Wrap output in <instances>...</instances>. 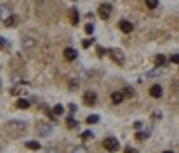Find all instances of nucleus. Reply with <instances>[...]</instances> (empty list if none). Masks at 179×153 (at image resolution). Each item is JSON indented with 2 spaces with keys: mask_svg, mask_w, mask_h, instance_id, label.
I'll return each instance as SVG.
<instances>
[{
  "mask_svg": "<svg viewBox=\"0 0 179 153\" xmlns=\"http://www.w3.org/2000/svg\"><path fill=\"white\" fill-rule=\"evenodd\" d=\"M25 128H27L25 121H20V119H9V121L4 125V132L11 134L13 137H18Z\"/></svg>",
  "mask_w": 179,
  "mask_h": 153,
  "instance_id": "obj_1",
  "label": "nucleus"
},
{
  "mask_svg": "<svg viewBox=\"0 0 179 153\" xmlns=\"http://www.w3.org/2000/svg\"><path fill=\"white\" fill-rule=\"evenodd\" d=\"M104 148L109 150V151H117L120 148V144L115 137H106V139H104Z\"/></svg>",
  "mask_w": 179,
  "mask_h": 153,
  "instance_id": "obj_2",
  "label": "nucleus"
},
{
  "mask_svg": "<svg viewBox=\"0 0 179 153\" xmlns=\"http://www.w3.org/2000/svg\"><path fill=\"white\" fill-rule=\"evenodd\" d=\"M108 54H109V57L113 59L117 64H122V62H124V54H122V50H118V48H109Z\"/></svg>",
  "mask_w": 179,
  "mask_h": 153,
  "instance_id": "obj_3",
  "label": "nucleus"
},
{
  "mask_svg": "<svg viewBox=\"0 0 179 153\" xmlns=\"http://www.w3.org/2000/svg\"><path fill=\"white\" fill-rule=\"evenodd\" d=\"M97 101V93L95 91H86L84 93V105L86 107H93Z\"/></svg>",
  "mask_w": 179,
  "mask_h": 153,
  "instance_id": "obj_4",
  "label": "nucleus"
},
{
  "mask_svg": "<svg viewBox=\"0 0 179 153\" xmlns=\"http://www.w3.org/2000/svg\"><path fill=\"white\" fill-rule=\"evenodd\" d=\"M36 132H38L41 137H47L48 134H52V126L47 125V123H38V125H36Z\"/></svg>",
  "mask_w": 179,
  "mask_h": 153,
  "instance_id": "obj_5",
  "label": "nucleus"
},
{
  "mask_svg": "<svg viewBox=\"0 0 179 153\" xmlns=\"http://www.w3.org/2000/svg\"><path fill=\"white\" fill-rule=\"evenodd\" d=\"M109 14H111V5H109V4H102L99 7V16L102 20H108Z\"/></svg>",
  "mask_w": 179,
  "mask_h": 153,
  "instance_id": "obj_6",
  "label": "nucleus"
},
{
  "mask_svg": "<svg viewBox=\"0 0 179 153\" xmlns=\"http://www.w3.org/2000/svg\"><path fill=\"white\" fill-rule=\"evenodd\" d=\"M118 29L122 30V32H125V34H131L134 27H133V23H131V21H127V20H122V21L118 23Z\"/></svg>",
  "mask_w": 179,
  "mask_h": 153,
  "instance_id": "obj_7",
  "label": "nucleus"
},
{
  "mask_svg": "<svg viewBox=\"0 0 179 153\" xmlns=\"http://www.w3.org/2000/svg\"><path fill=\"white\" fill-rule=\"evenodd\" d=\"M34 45H36V41H34V39H31L29 36H23V38H22V48L29 50V48H32Z\"/></svg>",
  "mask_w": 179,
  "mask_h": 153,
  "instance_id": "obj_8",
  "label": "nucleus"
},
{
  "mask_svg": "<svg viewBox=\"0 0 179 153\" xmlns=\"http://www.w3.org/2000/svg\"><path fill=\"white\" fill-rule=\"evenodd\" d=\"M65 59L66 61H75L77 59V50L75 48H65Z\"/></svg>",
  "mask_w": 179,
  "mask_h": 153,
  "instance_id": "obj_9",
  "label": "nucleus"
},
{
  "mask_svg": "<svg viewBox=\"0 0 179 153\" xmlns=\"http://www.w3.org/2000/svg\"><path fill=\"white\" fill-rule=\"evenodd\" d=\"M124 96H125L124 93H120V91H115V93L111 95V101L118 105V103H122V101H124Z\"/></svg>",
  "mask_w": 179,
  "mask_h": 153,
  "instance_id": "obj_10",
  "label": "nucleus"
},
{
  "mask_svg": "<svg viewBox=\"0 0 179 153\" xmlns=\"http://www.w3.org/2000/svg\"><path fill=\"white\" fill-rule=\"evenodd\" d=\"M149 93H151L152 98H159V96H161V86H158V84H156V86H152Z\"/></svg>",
  "mask_w": 179,
  "mask_h": 153,
  "instance_id": "obj_11",
  "label": "nucleus"
},
{
  "mask_svg": "<svg viewBox=\"0 0 179 153\" xmlns=\"http://www.w3.org/2000/svg\"><path fill=\"white\" fill-rule=\"evenodd\" d=\"M70 20H72V25H77L79 23V13H77V9H70Z\"/></svg>",
  "mask_w": 179,
  "mask_h": 153,
  "instance_id": "obj_12",
  "label": "nucleus"
},
{
  "mask_svg": "<svg viewBox=\"0 0 179 153\" xmlns=\"http://www.w3.org/2000/svg\"><path fill=\"white\" fill-rule=\"evenodd\" d=\"M16 16H7V18L4 20V27H15L16 25Z\"/></svg>",
  "mask_w": 179,
  "mask_h": 153,
  "instance_id": "obj_13",
  "label": "nucleus"
},
{
  "mask_svg": "<svg viewBox=\"0 0 179 153\" xmlns=\"http://www.w3.org/2000/svg\"><path fill=\"white\" fill-rule=\"evenodd\" d=\"M25 148H29V150H40V142L38 141H27L25 142Z\"/></svg>",
  "mask_w": 179,
  "mask_h": 153,
  "instance_id": "obj_14",
  "label": "nucleus"
},
{
  "mask_svg": "<svg viewBox=\"0 0 179 153\" xmlns=\"http://www.w3.org/2000/svg\"><path fill=\"white\" fill-rule=\"evenodd\" d=\"M154 61H156V64H158V66H163V64H165V62H167V61H168V59L165 57V55H163V54H158V55H156V57H154Z\"/></svg>",
  "mask_w": 179,
  "mask_h": 153,
  "instance_id": "obj_15",
  "label": "nucleus"
},
{
  "mask_svg": "<svg viewBox=\"0 0 179 153\" xmlns=\"http://www.w3.org/2000/svg\"><path fill=\"white\" fill-rule=\"evenodd\" d=\"M97 121H99V116H97V114L88 116V117H86V123H88V125H95Z\"/></svg>",
  "mask_w": 179,
  "mask_h": 153,
  "instance_id": "obj_16",
  "label": "nucleus"
},
{
  "mask_svg": "<svg viewBox=\"0 0 179 153\" xmlns=\"http://www.w3.org/2000/svg\"><path fill=\"white\" fill-rule=\"evenodd\" d=\"M63 112H65L63 105H56V107H54V111H52V114H54V116H61Z\"/></svg>",
  "mask_w": 179,
  "mask_h": 153,
  "instance_id": "obj_17",
  "label": "nucleus"
},
{
  "mask_svg": "<svg viewBox=\"0 0 179 153\" xmlns=\"http://www.w3.org/2000/svg\"><path fill=\"white\" fill-rule=\"evenodd\" d=\"M16 107H18V109H27V107H29V101H27V100H18V101H16Z\"/></svg>",
  "mask_w": 179,
  "mask_h": 153,
  "instance_id": "obj_18",
  "label": "nucleus"
},
{
  "mask_svg": "<svg viewBox=\"0 0 179 153\" xmlns=\"http://www.w3.org/2000/svg\"><path fill=\"white\" fill-rule=\"evenodd\" d=\"M145 4H147L149 9H156L158 7V0H145Z\"/></svg>",
  "mask_w": 179,
  "mask_h": 153,
  "instance_id": "obj_19",
  "label": "nucleus"
},
{
  "mask_svg": "<svg viewBox=\"0 0 179 153\" xmlns=\"http://www.w3.org/2000/svg\"><path fill=\"white\" fill-rule=\"evenodd\" d=\"M147 137H149L147 132H138V134H136V139H138V141H143V139H147Z\"/></svg>",
  "mask_w": 179,
  "mask_h": 153,
  "instance_id": "obj_20",
  "label": "nucleus"
},
{
  "mask_svg": "<svg viewBox=\"0 0 179 153\" xmlns=\"http://www.w3.org/2000/svg\"><path fill=\"white\" fill-rule=\"evenodd\" d=\"M72 153H88V150H86L84 146H77V148H74V151Z\"/></svg>",
  "mask_w": 179,
  "mask_h": 153,
  "instance_id": "obj_21",
  "label": "nucleus"
},
{
  "mask_svg": "<svg viewBox=\"0 0 179 153\" xmlns=\"http://www.w3.org/2000/svg\"><path fill=\"white\" fill-rule=\"evenodd\" d=\"M84 32H86V34H93V25H91V23H88V25L84 27Z\"/></svg>",
  "mask_w": 179,
  "mask_h": 153,
  "instance_id": "obj_22",
  "label": "nucleus"
},
{
  "mask_svg": "<svg viewBox=\"0 0 179 153\" xmlns=\"http://www.w3.org/2000/svg\"><path fill=\"white\" fill-rule=\"evenodd\" d=\"M170 62H174V64H179V54H174V55L170 57Z\"/></svg>",
  "mask_w": 179,
  "mask_h": 153,
  "instance_id": "obj_23",
  "label": "nucleus"
},
{
  "mask_svg": "<svg viewBox=\"0 0 179 153\" xmlns=\"http://www.w3.org/2000/svg\"><path fill=\"white\" fill-rule=\"evenodd\" d=\"M91 132H90V130H86V132H84V134H82V139H90V137H91Z\"/></svg>",
  "mask_w": 179,
  "mask_h": 153,
  "instance_id": "obj_24",
  "label": "nucleus"
},
{
  "mask_svg": "<svg viewBox=\"0 0 179 153\" xmlns=\"http://www.w3.org/2000/svg\"><path fill=\"white\" fill-rule=\"evenodd\" d=\"M91 43H93V41H91V39H84V41H82V46H90V45H91Z\"/></svg>",
  "mask_w": 179,
  "mask_h": 153,
  "instance_id": "obj_25",
  "label": "nucleus"
},
{
  "mask_svg": "<svg viewBox=\"0 0 179 153\" xmlns=\"http://www.w3.org/2000/svg\"><path fill=\"white\" fill-rule=\"evenodd\" d=\"M47 153H58V148H54V146H48Z\"/></svg>",
  "mask_w": 179,
  "mask_h": 153,
  "instance_id": "obj_26",
  "label": "nucleus"
},
{
  "mask_svg": "<svg viewBox=\"0 0 179 153\" xmlns=\"http://www.w3.org/2000/svg\"><path fill=\"white\" fill-rule=\"evenodd\" d=\"M68 126H75V121L72 117H68Z\"/></svg>",
  "mask_w": 179,
  "mask_h": 153,
  "instance_id": "obj_27",
  "label": "nucleus"
},
{
  "mask_svg": "<svg viewBox=\"0 0 179 153\" xmlns=\"http://www.w3.org/2000/svg\"><path fill=\"white\" fill-rule=\"evenodd\" d=\"M124 95H127V96H131V95H133V91H131V87H127V89H125V93H124Z\"/></svg>",
  "mask_w": 179,
  "mask_h": 153,
  "instance_id": "obj_28",
  "label": "nucleus"
},
{
  "mask_svg": "<svg viewBox=\"0 0 179 153\" xmlns=\"http://www.w3.org/2000/svg\"><path fill=\"white\" fill-rule=\"evenodd\" d=\"M125 153H136V150H133V148H127V150H125Z\"/></svg>",
  "mask_w": 179,
  "mask_h": 153,
  "instance_id": "obj_29",
  "label": "nucleus"
},
{
  "mask_svg": "<svg viewBox=\"0 0 179 153\" xmlns=\"http://www.w3.org/2000/svg\"><path fill=\"white\" fill-rule=\"evenodd\" d=\"M163 153H172V151H163Z\"/></svg>",
  "mask_w": 179,
  "mask_h": 153,
  "instance_id": "obj_30",
  "label": "nucleus"
}]
</instances>
